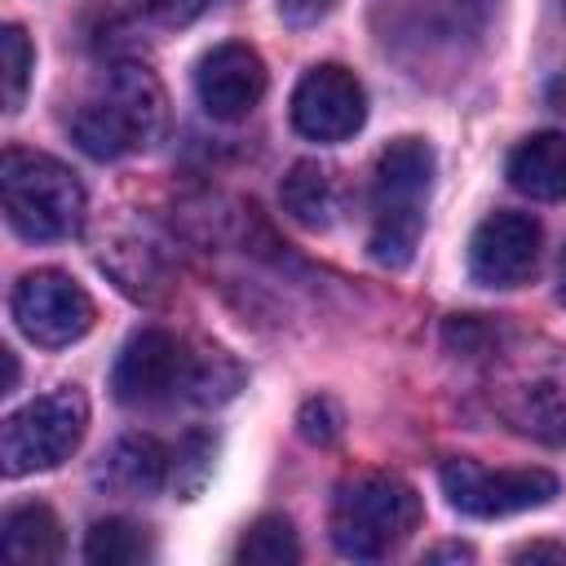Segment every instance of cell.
<instances>
[{
  "label": "cell",
  "instance_id": "cell-26",
  "mask_svg": "<svg viewBox=\"0 0 566 566\" xmlns=\"http://www.w3.org/2000/svg\"><path fill=\"white\" fill-rule=\"evenodd\" d=\"M438 557H473V553L460 548V544H451V548H433V553H429V562H438Z\"/></svg>",
  "mask_w": 566,
  "mask_h": 566
},
{
  "label": "cell",
  "instance_id": "cell-11",
  "mask_svg": "<svg viewBox=\"0 0 566 566\" xmlns=\"http://www.w3.org/2000/svg\"><path fill=\"white\" fill-rule=\"evenodd\" d=\"M195 93L199 106L212 119H243L256 111V102L265 97V62L252 44L243 40H226L212 53H203L199 71H195Z\"/></svg>",
  "mask_w": 566,
  "mask_h": 566
},
{
  "label": "cell",
  "instance_id": "cell-18",
  "mask_svg": "<svg viewBox=\"0 0 566 566\" xmlns=\"http://www.w3.org/2000/svg\"><path fill=\"white\" fill-rule=\"evenodd\" d=\"M296 557H301L296 531H292V522L279 517V513L256 517V522L243 531L239 548H234V562H252V566H283V562H296Z\"/></svg>",
  "mask_w": 566,
  "mask_h": 566
},
{
  "label": "cell",
  "instance_id": "cell-14",
  "mask_svg": "<svg viewBox=\"0 0 566 566\" xmlns=\"http://www.w3.org/2000/svg\"><path fill=\"white\" fill-rule=\"evenodd\" d=\"M279 199H283V212L305 226V230H327L340 212V181L327 164L318 159H301L287 168L283 186H279Z\"/></svg>",
  "mask_w": 566,
  "mask_h": 566
},
{
  "label": "cell",
  "instance_id": "cell-20",
  "mask_svg": "<svg viewBox=\"0 0 566 566\" xmlns=\"http://www.w3.org/2000/svg\"><path fill=\"white\" fill-rule=\"evenodd\" d=\"M212 473V438L208 433H186L181 447L172 451V486L181 495H195Z\"/></svg>",
  "mask_w": 566,
  "mask_h": 566
},
{
  "label": "cell",
  "instance_id": "cell-21",
  "mask_svg": "<svg viewBox=\"0 0 566 566\" xmlns=\"http://www.w3.org/2000/svg\"><path fill=\"white\" fill-rule=\"evenodd\" d=\"M133 9L155 27H186L208 9V0H133Z\"/></svg>",
  "mask_w": 566,
  "mask_h": 566
},
{
  "label": "cell",
  "instance_id": "cell-6",
  "mask_svg": "<svg viewBox=\"0 0 566 566\" xmlns=\"http://www.w3.org/2000/svg\"><path fill=\"white\" fill-rule=\"evenodd\" d=\"M88 429V398L80 389H49L18 407L0 429V460L9 478L57 469Z\"/></svg>",
  "mask_w": 566,
  "mask_h": 566
},
{
  "label": "cell",
  "instance_id": "cell-4",
  "mask_svg": "<svg viewBox=\"0 0 566 566\" xmlns=\"http://www.w3.org/2000/svg\"><path fill=\"white\" fill-rule=\"evenodd\" d=\"M429 186H433L429 142L398 137L380 150L376 177H371V234H367V248L380 265L398 270L411 261L420 230H424Z\"/></svg>",
  "mask_w": 566,
  "mask_h": 566
},
{
  "label": "cell",
  "instance_id": "cell-10",
  "mask_svg": "<svg viewBox=\"0 0 566 566\" xmlns=\"http://www.w3.org/2000/svg\"><path fill=\"white\" fill-rule=\"evenodd\" d=\"M539 261V221L526 212H491L469 239V274L482 287H517Z\"/></svg>",
  "mask_w": 566,
  "mask_h": 566
},
{
  "label": "cell",
  "instance_id": "cell-23",
  "mask_svg": "<svg viewBox=\"0 0 566 566\" xmlns=\"http://www.w3.org/2000/svg\"><path fill=\"white\" fill-rule=\"evenodd\" d=\"M274 4H279V13H283L287 22L301 27V22H318L336 0H274Z\"/></svg>",
  "mask_w": 566,
  "mask_h": 566
},
{
  "label": "cell",
  "instance_id": "cell-22",
  "mask_svg": "<svg viewBox=\"0 0 566 566\" xmlns=\"http://www.w3.org/2000/svg\"><path fill=\"white\" fill-rule=\"evenodd\" d=\"M296 424H301V433L310 438V442H336V433H340V411L327 402V398H310L305 407H301V416H296Z\"/></svg>",
  "mask_w": 566,
  "mask_h": 566
},
{
  "label": "cell",
  "instance_id": "cell-7",
  "mask_svg": "<svg viewBox=\"0 0 566 566\" xmlns=\"http://www.w3.org/2000/svg\"><path fill=\"white\" fill-rule=\"evenodd\" d=\"M438 482L447 504L464 517H509L557 495V478L548 469H486L478 460H447L438 469Z\"/></svg>",
  "mask_w": 566,
  "mask_h": 566
},
{
  "label": "cell",
  "instance_id": "cell-9",
  "mask_svg": "<svg viewBox=\"0 0 566 566\" xmlns=\"http://www.w3.org/2000/svg\"><path fill=\"white\" fill-rule=\"evenodd\" d=\"M367 119V93L340 62L310 66L292 88V128L310 142H345Z\"/></svg>",
  "mask_w": 566,
  "mask_h": 566
},
{
  "label": "cell",
  "instance_id": "cell-24",
  "mask_svg": "<svg viewBox=\"0 0 566 566\" xmlns=\"http://www.w3.org/2000/svg\"><path fill=\"white\" fill-rule=\"evenodd\" d=\"M513 557L517 562H566V544H526Z\"/></svg>",
  "mask_w": 566,
  "mask_h": 566
},
{
  "label": "cell",
  "instance_id": "cell-17",
  "mask_svg": "<svg viewBox=\"0 0 566 566\" xmlns=\"http://www.w3.org/2000/svg\"><path fill=\"white\" fill-rule=\"evenodd\" d=\"M84 557L93 566H133V562H146L150 557L146 526H137L128 517H102L84 535Z\"/></svg>",
  "mask_w": 566,
  "mask_h": 566
},
{
  "label": "cell",
  "instance_id": "cell-16",
  "mask_svg": "<svg viewBox=\"0 0 566 566\" xmlns=\"http://www.w3.org/2000/svg\"><path fill=\"white\" fill-rule=\"evenodd\" d=\"M4 553L13 562H57L62 526L44 504H18L4 513Z\"/></svg>",
  "mask_w": 566,
  "mask_h": 566
},
{
  "label": "cell",
  "instance_id": "cell-15",
  "mask_svg": "<svg viewBox=\"0 0 566 566\" xmlns=\"http://www.w3.org/2000/svg\"><path fill=\"white\" fill-rule=\"evenodd\" d=\"M168 469H172V455L155 438L133 433V438H119L111 447L106 469H102V482L115 486V491H124V495H150V491L164 486Z\"/></svg>",
  "mask_w": 566,
  "mask_h": 566
},
{
  "label": "cell",
  "instance_id": "cell-2",
  "mask_svg": "<svg viewBox=\"0 0 566 566\" xmlns=\"http://www.w3.org/2000/svg\"><path fill=\"white\" fill-rule=\"evenodd\" d=\"M164 88L155 71L137 62H119L102 75V84L75 106L71 137L93 159H119L128 150H142L164 128Z\"/></svg>",
  "mask_w": 566,
  "mask_h": 566
},
{
  "label": "cell",
  "instance_id": "cell-25",
  "mask_svg": "<svg viewBox=\"0 0 566 566\" xmlns=\"http://www.w3.org/2000/svg\"><path fill=\"white\" fill-rule=\"evenodd\" d=\"M18 385V358H13V349H4V389H13Z\"/></svg>",
  "mask_w": 566,
  "mask_h": 566
},
{
  "label": "cell",
  "instance_id": "cell-27",
  "mask_svg": "<svg viewBox=\"0 0 566 566\" xmlns=\"http://www.w3.org/2000/svg\"><path fill=\"white\" fill-rule=\"evenodd\" d=\"M557 292H562V301H566V252H562V265H557Z\"/></svg>",
  "mask_w": 566,
  "mask_h": 566
},
{
  "label": "cell",
  "instance_id": "cell-1",
  "mask_svg": "<svg viewBox=\"0 0 566 566\" xmlns=\"http://www.w3.org/2000/svg\"><path fill=\"white\" fill-rule=\"evenodd\" d=\"M239 385V367L226 354H190L172 332L142 327L115 358L111 389L124 407H164L177 398L221 402Z\"/></svg>",
  "mask_w": 566,
  "mask_h": 566
},
{
  "label": "cell",
  "instance_id": "cell-13",
  "mask_svg": "<svg viewBox=\"0 0 566 566\" xmlns=\"http://www.w3.org/2000/svg\"><path fill=\"white\" fill-rule=\"evenodd\" d=\"M504 172H509V186L531 199H544V203L566 199V133H531L526 142L513 146Z\"/></svg>",
  "mask_w": 566,
  "mask_h": 566
},
{
  "label": "cell",
  "instance_id": "cell-3",
  "mask_svg": "<svg viewBox=\"0 0 566 566\" xmlns=\"http://www.w3.org/2000/svg\"><path fill=\"white\" fill-rule=\"evenodd\" d=\"M416 522H420L416 486L402 482L398 473L367 469V473H349L336 486L327 531L340 557L376 562V557H389L398 544H407Z\"/></svg>",
  "mask_w": 566,
  "mask_h": 566
},
{
  "label": "cell",
  "instance_id": "cell-5",
  "mask_svg": "<svg viewBox=\"0 0 566 566\" xmlns=\"http://www.w3.org/2000/svg\"><path fill=\"white\" fill-rule=\"evenodd\" d=\"M0 203H4V221L35 243L66 239L84 221L80 177L62 159L22 146H9L0 159Z\"/></svg>",
  "mask_w": 566,
  "mask_h": 566
},
{
  "label": "cell",
  "instance_id": "cell-8",
  "mask_svg": "<svg viewBox=\"0 0 566 566\" xmlns=\"http://www.w3.org/2000/svg\"><path fill=\"white\" fill-rule=\"evenodd\" d=\"M13 323L27 340L44 349H62L93 327V296L66 270H31L13 283L9 296Z\"/></svg>",
  "mask_w": 566,
  "mask_h": 566
},
{
  "label": "cell",
  "instance_id": "cell-19",
  "mask_svg": "<svg viewBox=\"0 0 566 566\" xmlns=\"http://www.w3.org/2000/svg\"><path fill=\"white\" fill-rule=\"evenodd\" d=\"M0 75H4V111H18L27 80H31V44H27L22 27L0 31Z\"/></svg>",
  "mask_w": 566,
  "mask_h": 566
},
{
  "label": "cell",
  "instance_id": "cell-12",
  "mask_svg": "<svg viewBox=\"0 0 566 566\" xmlns=\"http://www.w3.org/2000/svg\"><path fill=\"white\" fill-rule=\"evenodd\" d=\"M500 416L535 438H566V358H544L495 389Z\"/></svg>",
  "mask_w": 566,
  "mask_h": 566
}]
</instances>
